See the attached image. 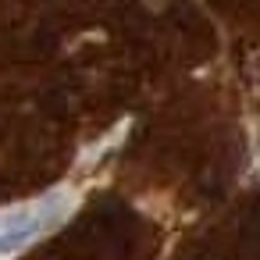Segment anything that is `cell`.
Wrapping results in <instances>:
<instances>
[{
    "label": "cell",
    "instance_id": "6da1fadb",
    "mask_svg": "<svg viewBox=\"0 0 260 260\" xmlns=\"http://www.w3.org/2000/svg\"><path fill=\"white\" fill-rule=\"evenodd\" d=\"M40 228H43V224H40L36 214H18V217H11L8 224H0V256L22 249L29 239L40 235Z\"/></svg>",
    "mask_w": 260,
    "mask_h": 260
}]
</instances>
